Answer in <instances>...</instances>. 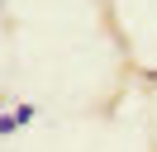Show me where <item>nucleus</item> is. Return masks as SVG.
<instances>
[]
</instances>
